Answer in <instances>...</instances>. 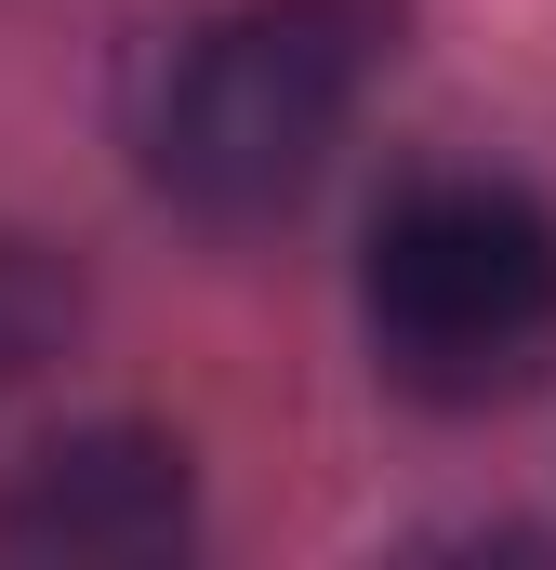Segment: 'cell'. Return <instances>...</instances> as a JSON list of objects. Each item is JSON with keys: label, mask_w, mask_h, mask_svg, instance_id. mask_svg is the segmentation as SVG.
<instances>
[{"label": "cell", "mask_w": 556, "mask_h": 570, "mask_svg": "<svg viewBox=\"0 0 556 570\" xmlns=\"http://www.w3.org/2000/svg\"><path fill=\"white\" fill-rule=\"evenodd\" d=\"M186 544V451L146 425H80L0 491V558L40 570H133Z\"/></svg>", "instance_id": "3"}, {"label": "cell", "mask_w": 556, "mask_h": 570, "mask_svg": "<svg viewBox=\"0 0 556 570\" xmlns=\"http://www.w3.org/2000/svg\"><path fill=\"white\" fill-rule=\"evenodd\" d=\"M358 305H371V358L411 399H437V412L517 399L556 345V213L530 186L437 173L371 226Z\"/></svg>", "instance_id": "2"}, {"label": "cell", "mask_w": 556, "mask_h": 570, "mask_svg": "<svg viewBox=\"0 0 556 570\" xmlns=\"http://www.w3.org/2000/svg\"><path fill=\"white\" fill-rule=\"evenodd\" d=\"M385 40H398V0H252V13H226L172 67V94L146 120V173L212 226L305 199L318 159L358 120Z\"/></svg>", "instance_id": "1"}, {"label": "cell", "mask_w": 556, "mask_h": 570, "mask_svg": "<svg viewBox=\"0 0 556 570\" xmlns=\"http://www.w3.org/2000/svg\"><path fill=\"white\" fill-rule=\"evenodd\" d=\"M67 318H80V279H67L40 239H0V385H27V372L67 345Z\"/></svg>", "instance_id": "4"}]
</instances>
